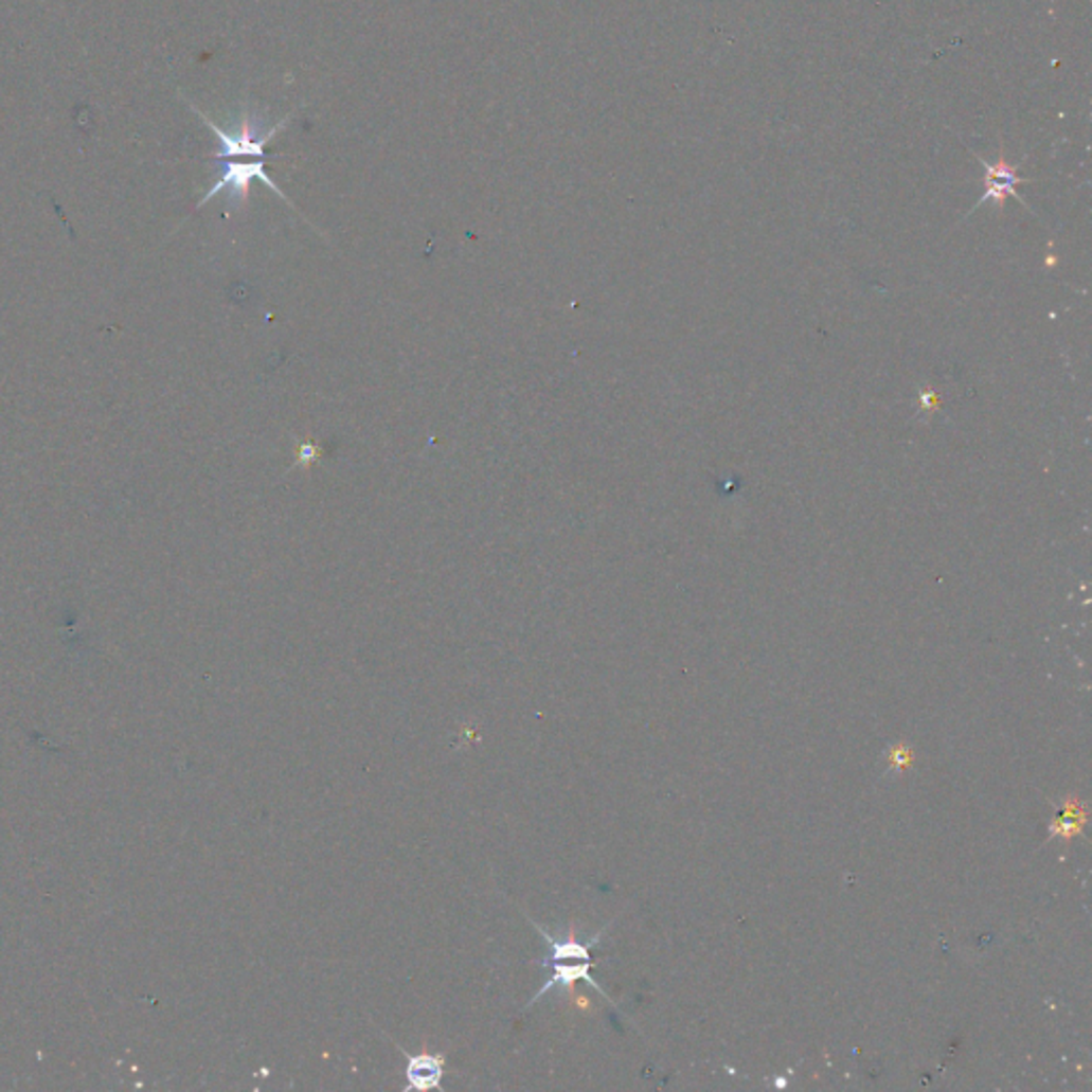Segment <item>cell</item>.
<instances>
[{
	"mask_svg": "<svg viewBox=\"0 0 1092 1092\" xmlns=\"http://www.w3.org/2000/svg\"><path fill=\"white\" fill-rule=\"evenodd\" d=\"M258 180L263 182L269 191H273L280 199H284L288 205H292L288 201V197L275 186V182L267 176V169H265V161L258 159V161H225L222 163V172L218 176V180L212 184V189L203 195V199L199 201L197 208H203L208 201H212L216 195L220 193H229V201L233 208H241L248 199V193H250V184Z\"/></svg>",
	"mask_w": 1092,
	"mask_h": 1092,
	"instance_id": "obj_1",
	"label": "cell"
},
{
	"mask_svg": "<svg viewBox=\"0 0 1092 1092\" xmlns=\"http://www.w3.org/2000/svg\"><path fill=\"white\" fill-rule=\"evenodd\" d=\"M975 156H978V154H975ZM978 159H980V163L986 167V193H984V197L978 201V205H975L973 210L982 208V205H984V203H988V201H992V203L997 205V210H1003V205H1005L1007 197H1014V199H1018L1024 208H1028V205H1026V201L1018 195L1016 186H1018V184H1026V182H1031V180H1026V178H1020V176H1018V167L1007 163L1003 149H1001L999 161H997V163H992V165H990L988 161H984L982 156H978Z\"/></svg>",
	"mask_w": 1092,
	"mask_h": 1092,
	"instance_id": "obj_2",
	"label": "cell"
},
{
	"mask_svg": "<svg viewBox=\"0 0 1092 1092\" xmlns=\"http://www.w3.org/2000/svg\"><path fill=\"white\" fill-rule=\"evenodd\" d=\"M395 1045L406 1056V1064H404L406 1092H410V1090H418V1092L442 1090V1079H444V1071H446V1056L444 1054H431V1052L410 1054L399 1043H395Z\"/></svg>",
	"mask_w": 1092,
	"mask_h": 1092,
	"instance_id": "obj_3",
	"label": "cell"
},
{
	"mask_svg": "<svg viewBox=\"0 0 1092 1092\" xmlns=\"http://www.w3.org/2000/svg\"><path fill=\"white\" fill-rule=\"evenodd\" d=\"M540 967L549 969V971H551V975H549V980L544 982V986H542V988L532 997V1001L527 1003V1009H530V1007H534V1003H536V1001H540L542 997H547V995H549V992H553L555 988H563V990H566V988H570V986H572L574 982H578V980L587 982L593 990H597L602 997H606V999H608V995H606V992L599 988V984L591 978V961H572V963H568V965H563V963H542Z\"/></svg>",
	"mask_w": 1092,
	"mask_h": 1092,
	"instance_id": "obj_4",
	"label": "cell"
},
{
	"mask_svg": "<svg viewBox=\"0 0 1092 1092\" xmlns=\"http://www.w3.org/2000/svg\"><path fill=\"white\" fill-rule=\"evenodd\" d=\"M530 921L542 934V939H544V944L549 948V954H547L544 961H540V965L542 963H559V961H591V948L597 946L602 932H604V930H599L597 934H593L589 942H580V939H576V930L570 928L566 939H557V937H553L551 932H547L542 926H538V921H534V919H530Z\"/></svg>",
	"mask_w": 1092,
	"mask_h": 1092,
	"instance_id": "obj_5",
	"label": "cell"
},
{
	"mask_svg": "<svg viewBox=\"0 0 1092 1092\" xmlns=\"http://www.w3.org/2000/svg\"><path fill=\"white\" fill-rule=\"evenodd\" d=\"M323 457V448L315 442H301L297 446V459H294V465H301V467H309L311 463H317L319 459Z\"/></svg>",
	"mask_w": 1092,
	"mask_h": 1092,
	"instance_id": "obj_6",
	"label": "cell"
}]
</instances>
